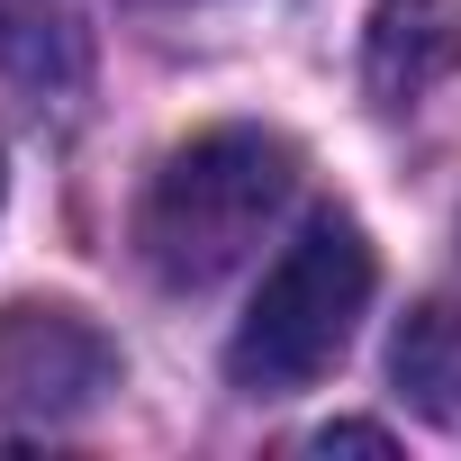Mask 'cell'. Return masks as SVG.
<instances>
[{"label": "cell", "mask_w": 461, "mask_h": 461, "mask_svg": "<svg viewBox=\"0 0 461 461\" xmlns=\"http://www.w3.org/2000/svg\"><path fill=\"white\" fill-rule=\"evenodd\" d=\"M299 199V145L272 127H208L136 199V263L163 290H217Z\"/></svg>", "instance_id": "cell-1"}, {"label": "cell", "mask_w": 461, "mask_h": 461, "mask_svg": "<svg viewBox=\"0 0 461 461\" xmlns=\"http://www.w3.org/2000/svg\"><path fill=\"white\" fill-rule=\"evenodd\" d=\"M371 281H380V263H371V236L353 217L299 226V245L263 272L236 344H226V380H236L245 398H299V389H317L344 362V344H353V326L371 308Z\"/></svg>", "instance_id": "cell-2"}, {"label": "cell", "mask_w": 461, "mask_h": 461, "mask_svg": "<svg viewBox=\"0 0 461 461\" xmlns=\"http://www.w3.org/2000/svg\"><path fill=\"white\" fill-rule=\"evenodd\" d=\"M118 389V344L64 308V299H19L0 308V416L19 425H73Z\"/></svg>", "instance_id": "cell-3"}, {"label": "cell", "mask_w": 461, "mask_h": 461, "mask_svg": "<svg viewBox=\"0 0 461 461\" xmlns=\"http://www.w3.org/2000/svg\"><path fill=\"white\" fill-rule=\"evenodd\" d=\"M452 73H461V0H380L371 10L362 82H371L380 109H407Z\"/></svg>", "instance_id": "cell-4"}, {"label": "cell", "mask_w": 461, "mask_h": 461, "mask_svg": "<svg viewBox=\"0 0 461 461\" xmlns=\"http://www.w3.org/2000/svg\"><path fill=\"white\" fill-rule=\"evenodd\" d=\"M0 82L37 109H73L91 91V37L55 0H0Z\"/></svg>", "instance_id": "cell-5"}, {"label": "cell", "mask_w": 461, "mask_h": 461, "mask_svg": "<svg viewBox=\"0 0 461 461\" xmlns=\"http://www.w3.org/2000/svg\"><path fill=\"white\" fill-rule=\"evenodd\" d=\"M389 371H398V389H407L425 416L461 425V308L425 299V308L398 326V344H389Z\"/></svg>", "instance_id": "cell-6"}, {"label": "cell", "mask_w": 461, "mask_h": 461, "mask_svg": "<svg viewBox=\"0 0 461 461\" xmlns=\"http://www.w3.org/2000/svg\"><path fill=\"white\" fill-rule=\"evenodd\" d=\"M317 452H389V434H380V425H326Z\"/></svg>", "instance_id": "cell-7"}]
</instances>
